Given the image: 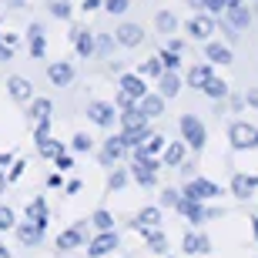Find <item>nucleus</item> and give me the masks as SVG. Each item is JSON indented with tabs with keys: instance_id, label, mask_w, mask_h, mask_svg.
<instances>
[{
	"instance_id": "44",
	"label": "nucleus",
	"mask_w": 258,
	"mask_h": 258,
	"mask_svg": "<svg viewBox=\"0 0 258 258\" xmlns=\"http://www.w3.org/2000/svg\"><path fill=\"white\" fill-rule=\"evenodd\" d=\"M161 201H164V205H171V208H178V201H181V191H164V195H161Z\"/></svg>"
},
{
	"instance_id": "19",
	"label": "nucleus",
	"mask_w": 258,
	"mask_h": 258,
	"mask_svg": "<svg viewBox=\"0 0 258 258\" xmlns=\"http://www.w3.org/2000/svg\"><path fill=\"white\" fill-rule=\"evenodd\" d=\"M184 251H188V255H208L211 245H208V238H205V235L188 231V235H184Z\"/></svg>"
},
{
	"instance_id": "54",
	"label": "nucleus",
	"mask_w": 258,
	"mask_h": 258,
	"mask_svg": "<svg viewBox=\"0 0 258 258\" xmlns=\"http://www.w3.org/2000/svg\"><path fill=\"white\" fill-rule=\"evenodd\" d=\"M0 258H10V251H7V248H4V245H0Z\"/></svg>"
},
{
	"instance_id": "1",
	"label": "nucleus",
	"mask_w": 258,
	"mask_h": 258,
	"mask_svg": "<svg viewBox=\"0 0 258 258\" xmlns=\"http://www.w3.org/2000/svg\"><path fill=\"white\" fill-rule=\"evenodd\" d=\"M144 94H148V87H144L141 74H124V77H121V94H117V104H121V107L138 104Z\"/></svg>"
},
{
	"instance_id": "33",
	"label": "nucleus",
	"mask_w": 258,
	"mask_h": 258,
	"mask_svg": "<svg viewBox=\"0 0 258 258\" xmlns=\"http://www.w3.org/2000/svg\"><path fill=\"white\" fill-rule=\"evenodd\" d=\"M154 24H158V30H161V34H174V27H178L174 14H168V10H161V14L154 17Z\"/></svg>"
},
{
	"instance_id": "35",
	"label": "nucleus",
	"mask_w": 258,
	"mask_h": 258,
	"mask_svg": "<svg viewBox=\"0 0 258 258\" xmlns=\"http://www.w3.org/2000/svg\"><path fill=\"white\" fill-rule=\"evenodd\" d=\"M138 151H144V154H151V158H154L158 151H164V138H161V134H151V138H148Z\"/></svg>"
},
{
	"instance_id": "5",
	"label": "nucleus",
	"mask_w": 258,
	"mask_h": 258,
	"mask_svg": "<svg viewBox=\"0 0 258 258\" xmlns=\"http://www.w3.org/2000/svg\"><path fill=\"white\" fill-rule=\"evenodd\" d=\"M184 195H188V198H198V201H208V198H215V195H221V191H218V184L208 181V178H191L188 188H184Z\"/></svg>"
},
{
	"instance_id": "52",
	"label": "nucleus",
	"mask_w": 258,
	"mask_h": 258,
	"mask_svg": "<svg viewBox=\"0 0 258 258\" xmlns=\"http://www.w3.org/2000/svg\"><path fill=\"white\" fill-rule=\"evenodd\" d=\"M94 7H101V0H84V10H94Z\"/></svg>"
},
{
	"instance_id": "22",
	"label": "nucleus",
	"mask_w": 258,
	"mask_h": 258,
	"mask_svg": "<svg viewBox=\"0 0 258 258\" xmlns=\"http://www.w3.org/2000/svg\"><path fill=\"white\" fill-rule=\"evenodd\" d=\"M161 225V208H144L141 215H138V221H134V231L141 228H158Z\"/></svg>"
},
{
	"instance_id": "25",
	"label": "nucleus",
	"mask_w": 258,
	"mask_h": 258,
	"mask_svg": "<svg viewBox=\"0 0 258 258\" xmlns=\"http://www.w3.org/2000/svg\"><path fill=\"white\" fill-rule=\"evenodd\" d=\"M158 87H161L164 97H174L178 91H181V81H178V74H174V71H164L161 81H158Z\"/></svg>"
},
{
	"instance_id": "30",
	"label": "nucleus",
	"mask_w": 258,
	"mask_h": 258,
	"mask_svg": "<svg viewBox=\"0 0 258 258\" xmlns=\"http://www.w3.org/2000/svg\"><path fill=\"white\" fill-rule=\"evenodd\" d=\"M188 81H191V87H205L211 81V67L208 64H198L191 67V74H188Z\"/></svg>"
},
{
	"instance_id": "43",
	"label": "nucleus",
	"mask_w": 258,
	"mask_h": 258,
	"mask_svg": "<svg viewBox=\"0 0 258 258\" xmlns=\"http://www.w3.org/2000/svg\"><path fill=\"white\" fill-rule=\"evenodd\" d=\"M74 151H91V138L87 134H77L74 138Z\"/></svg>"
},
{
	"instance_id": "13",
	"label": "nucleus",
	"mask_w": 258,
	"mask_h": 258,
	"mask_svg": "<svg viewBox=\"0 0 258 258\" xmlns=\"http://www.w3.org/2000/svg\"><path fill=\"white\" fill-rule=\"evenodd\" d=\"M47 77H50V84L64 87V84H71V81H74V67L67 64V60H57V64L47 67Z\"/></svg>"
},
{
	"instance_id": "51",
	"label": "nucleus",
	"mask_w": 258,
	"mask_h": 258,
	"mask_svg": "<svg viewBox=\"0 0 258 258\" xmlns=\"http://www.w3.org/2000/svg\"><path fill=\"white\" fill-rule=\"evenodd\" d=\"M10 161H14V154H0V168H7Z\"/></svg>"
},
{
	"instance_id": "45",
	"label": "nucleus",
	"mask_w": 258,
	"mask_h": 258,
	"mask_svg": "<svg viewBox=\"0 0 258 258\" xmlns=\"http://www.w3.org/2000/svg\"><path fill=\"white\" fill-rule=\"evenodd\" d=\"M54 161H57V168H60V171H67V168H74V161H71V154H64V151H60L57 158H54Z\"/></svg>"
},
{
	"instance_id": "39",
	"label": "nucleus",
	"mask_w": 258,
	"mask_h": 258,
	"mask_svg": "<svg viewBox=\"0 0 258 258\" xmlns=\"http://www.w3.org/2000/svg\"><path fill=\"white\" fill-rule=\"evenodd\" d=\"M161 64H164V71H178V64H181V60H178V50L164 47L161 50Z\"/></svg>"
},
{
	"instance_id": "49",
	"label": "nucleus",
	"mask_w": 258,
	"mask_h": 258,
	"mask_svg": "<svg viewBox=\"0 0 258 258\" xmlns=\"http://www.w3.org/2000/svg\"><path fill=\"white\" fill-rule=\"evenodd\" d=\"M245 101H248L251 107H258V87H248V94H245Z\"/></svg>"
},
{
	"instance_id": "29",
	"label": "nucleus",
	"mask_w": 258,
	"mask_h": 258,
	"mask_svg": "<svg viewBox=\"0 0 258 258\" xmlns=\"http://www.w3.org/2000/svg\"><path fill=\"white\" fill-rule=\"evenodd\" d=\"M30 121H50V101L47 97H37L34 104H30Z\"/></svg>"
},
{
	"instance_id": "48",
	"label": "nucleus",
	"mask_w": 258,
	"mask_h": 258,
	"mask_svg": "<svg viewBox=\"0 0 258 258\" xmlns=\"http://www.w3.org/2000/svg\"><path fill=\"white\" fill-rule=\"evenodd\" d=\"M24 168H27V164H24V161H17V164H14V171L7 174V181H17L20 174H24Z\"/></svg>"
},
{
	"instance_id": "31",
	"label": "nucleus",
	"mask_w": 258,
	"mask_h": 258,
	"mask_svg": "<svg viewBox=\"0 0 258 258\" xmlns=\"http://www.w3.org/2000/svg\"><path fill=\"white\" fill-rule=\"evenodd\" d=\"M138 74H141V77H161V74H164V64H161V57L144 60V64L138 67Z\"/></svg>"
},
{
	"instance_id": "23",
	"label": "nucleus",
	"mask_w": 258,
	"mask_h": 258,
	"mask_svg": "<svg viewBox=\"0 0 258 258\" xmlns=\"http://www.w3.org/2000/svg\"><path fill=\"white\" fill-rule=\"evenodd\" d=\"M121 138H124L127 148H141V144L151 138V131H148V124H141V127H124V134H121Z\"/></svg>"
},
{
	"instance_id": "15",
	"label": "nucleus",
	"mask_w": 258,
	"mask_h": 258,
	"mask_svg": "<svg viewBox=\"0 0 258 258\" xmlns=\"http://www.w3.org/2000/svg\"><path fill=\"white\" fill-rule=\"evenodd\" d=\"M7 91H10V97H14V101H30V97H34V87H30L27 77H10V81H7Z\"/></svg>"
},
{
	"instance_id": "26",
	"label": "nucleus",
	"mask_w": 258,
	"mask_h": 258,
	"mask_svg": "<svg viewBox=\"0 0 258 258\" xmlns=\"http://www.w3.org/2000/svg\"><path fill=\"white\" fill-rule=\"evenodd\" d=\"M141 235L148 238V245H151V251H158V255H164L168 251V238H164L158 228H141Z\"/></svg>"
},
{
	"instance_id": "40",
	"label": "nucleus",
	"mask_w": 258,
	"mask_h": 258,
	"mask_svg": "<svg viewBox=\"0 0 258 258\" xmlns=\"http://www.w3.org/2000/svg\"><path fill=\"white\" fill-rule=\"evenodd\" d=\"M91 221H94V228H101V231H107L111 225H114V218H111V215H107L104 208H101V211H94V218H91Z\"/></svg>"
},
{
	"instance_id": "4",
	"label": "nucleus",
	"mask_w": 258,
	"mask_h": 258,
	"mask_svg": "<svg viewBox=\"0 0 258 258\" xmlns=\"http://www.w3.org/2000/svg\"><path fill=\"white\" fill-rule=\"evenodd\" d=\"M228 141L235 144V148H258V127H251V124H231V131H228Z\"/></svg>"
},
{
	"instance_id": "3",
	"label": "nucleus",
	"mask_w": 258,
	"mask_h": 258,
	"mask_svg": "<svg viewBox=\"0 0 258 258\" xmlns=\"http://www.w3.org/2000/svg\"><path fill=\"white\" fill-rule=\"evenodd\" d=\"M181 134H184V141L191 144L195 151H201V148H205V124H201L195 114H184L181 117Z\"/></svg>"
},
{
	"instance_id": "8",
	"label": "nucleus",
	"mask_w": 258,
	"mask_h": 258,
	"mask_svg": "<svg viewBox=\"0 0 258 258\" xmlns=\"http://www.w3.org/2000/svg\"><path fill=\"white\" fill-rule=\"evenodd\" d=\"M188 34H191L195 40H208L211 34H215V20H211L208 14H195V17L188 20Z\"/></svg>"
},
{
	"instance_id": "47",
	"label": "nucleus",
	"mask_w": 258,
	"mask_h": 258,
	"mask_svg": "<svg viewBox=\"0 0 258 258\" xmlns=\"http://www.w3.org/2000/svg\"><path fill=\"white\" fill-rule=\"evenodd\" d=\"M127 181V174L124 171H114V174H111V181H107V184H111V188H121V184H124Z\"/></svg>"
},
{
	"instance_id": "24",
	"label": "nucleus",
	"mask_w": 258,
	"mask_h": 258,
	"mask_svg": "<svg viewBox=\"0 0 258 258\" xmlns=\"http://www.w3.org/2000/svg\"><path fill=\"white\" fill-rule=\"evenodd\" d=\"M258 188L255 178H248V174H235V181H231V191L238 195V198H251V191Z\"/></svg>"
},
{
	"instance_id": "17",
	"label": "nucleus",
	"mask_w": 258,
	"mask_h": 258,
	"mask_svg": "<svg viewBox=\"0 0 258 258\" xmlns=\"http://www.w3.org/2000/svg\"><path fill=\"white\" fill-rule=\"evenodd\" d=\"M124 151H127V144H124V138H121V134H117V138H107L104 151H101V161H104V164H114Z\"/></svg>"
},
{
	"instance_id": "53",
	"label": "nucleus",
	"mask_w": 258,
	"mask_h": 258,
	"mask_svg": "<svg viewBox=\"0 0 258 258\" xmlns=\"http://www.w3.org/2000/svg\"><path fill=\"white\" fill-rule=\"evenodd\" d=\"M4 188H7V174L0 171V195H4Z\"/></svg>"
},
{
	"instance_id": "28",
	"label": "nucleus",
	"mask_w": 258,
	"mask_h": 258,
	"mask_svg": "<svg viewBox=\"0 0 258 258\" xmlns=\"http://www.w3.org/2000/svg\"><path fill=\"white\" fill-rule=\"evenodd\" d=\"M205 57H208L211 64H228V60H231V50L225 47V44H208V47H205Z\"/></svg>"
},
{
	"instance_id": "9",
	"label": "nucleus",
	"mask_w": 258,
	"mask_h": 258,
	"mask_svg": "<svg viewBox=\"0 0 258 258\" xmlns=\"http://www.w3.org/2000/svg\"><path fill=\"white\" fill-rule=\"evenodd\" d=\"M27 47H30V57L40 60L47 54V40H44V27L40 24H30L27 27Z\"/></svg>"
},
{
	"instance_id": "10",
	"label": "nucleus",
	"mask_w": 258,
	"mask_h": 258,
	"mask_svg": "<svg viewBox=\"0 0 258 258\" xmlns=\"http://www.w3.org/2000/svg\"><path fill=\"white\" fill-rule=\"evenodd\" d=\"M111 248H117V235L107 228V231H101V235L87 245V255H91V258H101V255H107Z\"/></svg>"
},
{
	"instance_id": "37",
	"label": "nucleus",
	"mask_w": 258,
	"mask_h": 258,
	"mask_svg": "<svg viewBox=\"0 0 258 258\" xmlns=\"http://www.w3.org/2000/svg\"><path fill=\"white\" fill-rule=\"evenodd\" d=\"M37 148H40V154H44V158H57V154H60V141H50V138L37 141Z\"/></svg>"
},
{
	"instance_id": "20",
	"label": "nucleus",
	"mask_w": 258,
	"mask_h": 258,
	"mask_svg": "<svg viewBox=\"0 0 258 258\" xmlns=\"http://www.w3.org/2000/svg\"><path fill=\"white\" fill-rule=\"evenodd\" d=\"M121 124L124 127H141V124H148V114L141 111V104H127L124 114H121Z\"/></svg>"
},
{
	"instance_id": "18",
	"label": "nucleus",
	"mask_w": 258,
	"mask_h": 258,
	"mask_svg": "<svg viewBox=\"0 0 258 258\" xmlns=\"http://www.w3.org/2000/svg\"><path fill=\"white\" fill-rule=\"evenodd\" d=\"M138 104H141V111L148 117H161L164 114V94H144Z\"/></svg>"
},
{
	"instance_id": "32",
	"label": "nucleus",
	"mask_w": 258,
	"mask_h": 258,
	"mask_svg": "<svg viewBox=\"0 0 258 258\" xmlns=\"http://www.w3.org/2000/svg\"><path fill=\"white\" fill-rule=\"evenodd\" d=\"M184 161V144H168V148H164V164H181Z\"/></svg>"
},
{
	"instance_id": "38",
	"label": "nucleus",
	"mask_w": 258,
	"mask_h": 258,
	"mask_svg": "<svg viewBox=\"0 0 258 258\" xmlns=\"http://www.w3.org/2000/svg\"><path fill=\"white\" fill-rule=\"evenodd\" d=\"M50 14L57 20H67L71 17V4H67V0H50Z\"/></svg>"
},
{
	"instance_id": "41",
	"label": "nucleus",
	"mask_w": 258,
	"mask_h": 258,
	"mask_svg": "<svg viewBox=\"0 0 258 258\" xmlns=\"http://www.w3.org/2000/svg\"><path fill=\"white\" fill-rule=\"evenodd\" d=\"M14 225H17V221H14V211H10V208H4V205H0V228L7 231V228H14Z\"/></svg>"
},
{
	"instance_id": "6",
	"label": "nucleus",
	"mask_w": 258,
	"mask_h": 258,
	"mask_svg": "<svg viewBox=\"0 0 258 258\" xmlns=\"http://www.w3.org/2000/svg\"><path fill=\"white\" fill-rule=\"evenodd\" d=\"M87 117L94 121L97 127H111L114 124V104H104V101H94V104H87Z\"/></svg>"
},
{
	"instance_id": "11",
	"label": "nucleus",
	"mask_w": 258,
	"mask_h": 258,
	"mask_svg": "<svg viewBox=\"0 0 258 258\" xmlns=\"http://www.w3.org/2000/svg\"><path fill=\"white\" fill-rule=\"evenodd\" d=\"M225 24H228V30H241V27H248L251 24V14L245 4H235V7L225 10Z\"/></svg>"
},
{
	"instance_id": "36",
	"label": "nucleus",
	"mask_w": 258,
	"mask_h": 258,
	"mask_svg": "<svg viewBox=\"0 0 258 258\" xmlns=\"http://www.w3.org/2000/svg\"><path fill=\"white\" fill-rule=\"evenodd\" d=\"M235 4H245V0H205V7H208L211 14H225V10L235 7Z\"/></svg>"
},
{
	"instance_id": "34",
	"label": "nucleus",
	"mask_w": 258,
	"mask_h": 258,
	"mask_svg": "<svg viewBox=\"0 0 258 258\" xmlns=\"http://www.w3.org/2000/svg\"><path fill=\"white\" fill-rule=\"evenodd\" d=\"M201 91H205L208 97H225V94H228V84H225V81H218V77H211Z\"/></svg>"
},
{
	"instance_id": "14",
	"label": "nucleus",
	"mask_w": 258,
	"mask_h": 258,
	"mask_svg": "<svg viewBox=\"0 0 258 258\" xmlns=\"http://www.w3.org/2000/svg\"><path fill=\"white\" fill-rule=\"evenodd\" d=\"M84 231H87V221H77L74 228H71V231H64V235L57 238V248H60V251H67V248H77V245L84 241Z\"/></svg>"
},
{
	"instance_id": "27",
	"label": "nucleus",
	"mask_w": 258,
	"mask_h": 258,
	"mask_svg": "<svg viewBox=\"0 0 258 258\" xmlns=\"http://www.w3.org/2000/svg\"><path fill=\"white\" fill-rule=\"evenodd\" d=\"M27 218L47 228V205H44V198H34V201L27 205Z\"/></svg>"
},
{
	"instance_id": "12",
	"label": "nucleus",
	"mask_w": 258,
	"mask_h": 258,
	"mask_svg": "<svg viewBox=\"0 0 258 258\" xmlns=\"http://www.w3.org/2000/svg\"><path fill=\"white\" fill-rule=\"evenodd\" d=\"M141 27H138V24H121V27H117V34H114V40L117 44H121V47H138V44H141Z\"/></svg>"
},
{
	"instance_id": "2",
	"label": "nucleus",
	"mask_w": 258,
	"mask_h": 258,
	"mask_svg": "<svg viewBox=\"0 0 258 258\" xmlns=\"http://www.w3.org/2000/svg\"><path fill=\"white\" fill-rule=\"evenodd\" d=\"M154 171H158V161H154L151 154H144L134 148V181L144 184V188H151L158 178H154Z\"/></svg>"
},
{
	"instance_id": "21",
	"label": "nucleus",
	"mask_w": 258,
	"mask_h": 258,
	"mask_svg": "<svg viewBox=\"0 0 258 258\" xmlns=\"http://www.w3.org/2000/svg\"><path fill=\"white\" fill-rule=\"evenodd\" d=\"M74 47H77V54H81V57H91V54L97 50L94 34H87V30H74Z\"/></svg>"
},
{
	"instance_id": "56",
	"label": "nucleus",
	"mask_w": 258,
	"mask_h": 258,
	"mask_svg": "<svg viewBox=\"0 0 258 258\" xmlns=\"http://www.w3.org/2000/svg\"><path fill=\"white\" fill-rule=\"evenodd\" d=\"M255 181H258V178H255Z\"/></svg>"
},
{
	"instance_id": "46",
	"label": "nucleus",
	"mask_w": 258,
	"mask_h": 258,
	"mask_svg": "<svg viewBox=\"0 0 258 258\" xmlns=\"http://www.w3.org/2000/svg\"><path fill=\"white\" fill-rule=\"evenodd\" d=\"M10 57H14V44L0 40V60H10Z\"/></svg>"
},
{
	"instance_id": "55",
	"label": "nucleus",
	"mask_w": 258,
	"mask_h": 258,
	"mask_svg": "<svg viewBox=\"0 0 258 258\" xmlns=\"http://www.w3.org/2000/svg\"><path fill=\"white\" fill-rule=\"evenodd\" d=\"M0 40H4V34H0Z\"/></svg>"
},
{
	"instance_id": "16",
	"label": "nucleus",
	"mask_w": 258,
	"mask_h": 258,
	"mask_svg": "<svg viewBox=\"0 0 258 258\" xmlns=\"http://www.w3.org/2000/svg\"><path fill=\"white\" fill-rule=\"evenodd\" d=\"M17 238L27 245V248H34L40 238H44V225H37V221H27V225H20L17 228Z\"/></svg>"
},
{
	"instance_id": "50",
	"label": "nucleus",
	"mask_w": 258,
	"mask_h": 258,
	"mask_svg": "<svg viewBox=\"0 0 258 258\" xmlns=\"http://www.w3.org/2000/svg\"><path fill=\"white\" fill-rule=\"evenodd\" d=\"M107 50H111V40L101 37V44H97V54H107Z\"/></svg>"
},
{
	"instance_id": "7",
	"label": "nucleus",
	"mask_w": 258,
	"mask_h": 258,
	"mask_svg": "<svg viewBox=\"0 0 258 258\" xmlns=\"http://www.w3.org/2000/svg\"><path fill=\"white\" fill-rule=\"evenodd\" d=\"M178 211H181L188 221H195V225H198V221H205V218H215V211H205V208H201V201L198 198H188V195L178 201Z\"/></svg>"
},
{
	"instance_id": "42",
	"label": "nucleus",
	"mask_w": 258,
	"mask_h": 258,
	"mask_svg": "<svg viewBox=\"0 0 258 258\" xmlns=\"http://www.w3.org/2000/svg\"><path fill=\"white\" fill-rule=\"evenodd\" d=\"M104 10H107V14H124L127 0H104Z\"/></svg>"
}]
</instances>
